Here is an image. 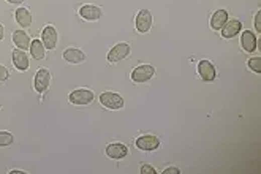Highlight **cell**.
<instances>
[{
	"label": "cell",
	"instance_id": "ac0fdd59",
	"mask_svg": "<svg viewBox=\"0 0 261 174\" xmlns=\"http://www.w3.org/2000/svg\"><path fill=\"white\" fill-rule=\"evenodd\" d=\"M228 21V12L226 10H217L211 18V29L212 30H220Z\"/></svg>",
	"mask_w": 261,
	"mask_h": 174
},
{
	"label": "cell",
	"instance_id": "4316f807",
	"mask_svg": "<svg viewBox=\"0 0 261 174\" xmlns=\"http://www.w3.org/2000/svg\"><path fill=\"white\" fill-rule=\"evenodd\" d=\"M8 4H13V5H21L24 2V0H7Z\"/></svg>",
	"mask_w": 261,
	"mask_h": 174
},
{
	"label": "cell",
	"instance_id": "e0dca14e",
	"mask_svg": "<svg viewBox=\"0 0 261 174\" xmlns=\"http://www.w3.org/2000/svg\"><path fill=\"white\" fill-rule=\"evenodd\" d=\"M15 19H16V23L21 26V27H30L32 26V21H34V18H32V13H30V10L26 8V7H21L16 10V13H15Z\"/></svg>",
	"mask_w": 261,
	"mask_h": 174
},
{
	"label": "cell",
	"instance_id": "83f0119b",
	"mask_svg": "<svg viewBox=\"0 0 261 174\" xmlns=\"http://www.w3.org/2000/svg\"><path fill=\"white\" fill-rule=\"evenodd\" d=\"M26 171H21V169H12L10 171V174H24Z\"/></svg>",
	"mask_w": 261,
	"mask_h": 174
},
{
	"label": "cell",
	"instance_id": "4fadbf2b",
	"mask_svg": "<svg viewBox=\"0 0 261 174\" xmlns=\"http://www.w3.org/2000/svg\"><path fill=\"white\" fill-rule=\"evenodd\" d=\"M13 63H15V67H16L19 71H27V70L30 68L29 56L26 54V51L18 49V48L13 51Z\"/></svg>",
	"mask_w": 261,
	"mask_h": 174
},
{
	"label": "cell",
	"instance_id": "52a82bcc",
	"mask_svg": "<svg viewBox=\"0 0 261 174\" xmlns=\"http://www.w3.org/2000/svg\"><path fill=\"white\" fill-rule=\"evenodd\" d=\"M135 144L139 150L152 152L160 147V139L155 135H143L135 141Z\"/></svg>",
	"mask_w": 261,
	"mask_h": 174
},
{
	"label": "cell",
	"instance_id": "44dd1931",
	"mask_svg": "<svg viewBox=\"0 0 261 174\" xmlns=\"http://www.w3.org/2000/svg\"><path fill=\"white\" fill-rule=\"evenodd\" d=\"M247 67L252 70L253 73H261V57H252L247 60Z\"/></svg>",
	"mask_w": 261,
	"mask_h": 174
},
{
	"label": "cell",
	"instance_id": "603a6c76",
	"mask_svg": "<svg viewBox=\"0 0 261 174\" xmlns=\"http://www.w3.org/2000/svg\"><path fill=\"white\" fill-rule=\"evenodd\" d=\"M139 172H141V174H155L157 171H155L154 166H150V165H143V166H141V169H139Z\"/></svg>",
	"mask_w": 261,
	"mask_h": 174
},
{
	"label": "cell",
	"instance_id": "ba28073f",
	"mask_svg": "<svg viewBox=\"0 0 261 174\" xmlns=\"http://www.w3.org/2000/svg\"><path fill=\"white\" fill-rule=\"evenodd\" d=\"M198 74L201 76V79L206 82H212L217 78V70L215 65L211 60H201L198 63Z\"/></svg>",
	"mask_w": 261,
	"mask_h": 174
},
{
	"label": "cell",
	"instance_id": "7a4b0ae2",
	"mask_svg": "<svg viewBox=\"0 0 261 174\" xmlns=\"http://www.w3.org/2000/svg\"><path fill=\"white\" fill-rule=\"evenodd\" d=\"M130 54H132V48H130L128 43H117V45H114L110 49L106 59H108V62H110V63H117V62L127 59Z\"/></svg>",
	"mask_w": 261,
	"mask_h": 174
},
{
	"label": "cell",
	"instance_id": "8992f818",
	"mask_svg": "<svg viewBox=\"0 0 261 174\" xmlns=\"http://www.w3.org/2000/svg\"><path fill=\"white\" fill-rule=\"evenodd\" d=\"M51 71L46 68H40L35 73V79H34V87L38 94H43L49 89V84H51Z\"/></svg>",
	"mask_w": 261,
	"mask_h": 174
},
{
	"label": "cell",
	"instance_id": "7c38bea8",
	"mask_svg": "<svg viewBox=\"0 0 261 174\" xmlns=\"http://www.w3.org/2000/svg\"><path fill=\"white\" fill-rule=\"evenodd\" d=\"M128 147L122 143H113L106 147V155L113 160H122L128 155Z\"/></svg>",
	"mask_w": 261,
	"mask_h": 174
},
{
	"label": "cell",
	"instance_id": "484cf974",
	"mask_svg": "<svg viewBox=\"0 0 261 174\" xmlns=\"http://www.w3.org/2000/svg\"><path fill=\"white\" fill-rule=\"evenodd\" d=\"M4 37H5V29H4V24L0 23V41L4 40Z\"/></svg>",
	"mask_w": 261,
	"mask_h": 174
},
{
	"label": "cell",
	"instance_id": "6da1fadb",
	"mask_svg": "<svg viewBox=\"0 0 261 174\" xmlns=\"http://www.w3.org/2000/svg\"><path fill=\"white\" fill-rule=\"evenodd\" d=\"M95 100V94L91 89H76L68 95V102L76 106H87Z\"/></svg>",
	"mask_w": 261,
	"mask_h": 174
},
{
	"label": "cell",
	"instance_id": "5bb4252c",
	"mask_svg": "<svg viewBox=\"0 0 261 174\" xmlns=\"http://www.w3.org/2000/svg\"><path fill=\"white\" fill-rule=\"evenodd\" d=\"M13 43L16 45L18 49L26 51V49L30 48L32 38H30V35L27 34L26 30H21V29H19V30H15V32H13Z\"/></svg>",
	"mask_w": 261,
	"mask_h": 174
},
{
	"label": "cell",
	"instance_id": "d6986e66",
	"mask_svg": "<svg viewBox=\"0 0 261 174\" xmlns=\"http://www.w3.org/2000/svg\"><path fill=\"white\" fill-rule=\"evenodd\" d=\"M30 54H32V57H34L35 60H43L46 57V48L45 45H43V41L41 40H32L30 43Z\"/></svg>",
	"mask_w": 261,
	"mask_h": 174
},
{
	"label": "cell",
	"instance_id": "9c48e42d",
	"mask_svg": "<svg viewBox=\"0 0 261 174\" xmlns=\"http://www.w3.org/2000/svg\"><path fill=\"white\" fill-rule=\"evenodd\" d=\"M40 40L43 41V45H45L46 49H49V51L56 49V46H57V30H56V27L51 26V24L46 26L41 32Z\"/></svg>",
	"mask_w": 261,
	"mask_h": 174
},
{
	"label": "cell",
	"instance_id": "f1b7e54d",
	"mask_svg": "<svg viewBox=\"0 0 261 174\" xmlns=\"http://www.w3.org/2000/svg\"><path fill=\"white\" fill-rule=\"evenodd\" d=\"M0 111H2V106H0Z\"/></svg>",
	"mask_w": 261,
	"mask_h": 174
},
{
	"label": "cell",
	"instance_id": "9a60e30c",
	"mask_svg": "<svg viewBox=\"0 0 261 174\" xmlns=\"http://www.w3.org/2000/svg\"><path fill=\"white\" fill-rule=\"evenodd\" d=\"M241 48L245 52H253L256 51V37L252 30H244L241 35Z\"/></svg>",
	"mask_w": 261,
	"mask_h": 174
},
{
	"label": "cell",
	"instance_id": "7402d4cb",
	"mask_svg": "<svg viewBox=\"0 0 261 174\" xmlns=\"http://www.w3.org/2000/svg\"><path fill=\"white\" fill-rule=\"evenodd\" d=\"M8 78H10V71H8V68L4 67V65H0V82H5Z\"/></svg>",
	"mask_w": 261,
	"mask_h": 174
},
{
	"label": "cell",
	"instance_id": "277c9868",
	"mask_svg": "<svg viewBox=\"0 0 261 174\" xmlns=\"http://www.w3.org/2000/svg\"><path fill=\"white\" fill-rule=\"evenodd\" d=\"M152 24H154V18H152V13L149 10H139L135 19V27L139 34H147L152 29Z\"/></svg>",
	"mask_w": 261,
	"mask_h": 174
},
{
	"label": "cell",
	"instance_id": "8fae6325",
	"mask_svg": "<svg viewBox=\"0 0 261 174\" xmlns=\"http://www.w3.org/2000/svg\"><path fill=\"white\" fill-rule=\"evenodd\" d=\"M241 29H242L241 21H237V19H228L226 24L220 29V32H222V37L223 38L230 40V38H234L236 35L241 34Z\"/></svg>",
	"mask_w": 261,
	"mask_h": 174
},
{
	"label": "cell",
	"instance_id": "2e32d148",
	"mask_svg": "<svg viewBox=\"0 0 261 174\" xmlns=\"http://www.w3.org/2000/svg\"><path fill=\"white\" fill-rule=\"evenodd\" d=\"M63 60H67L68 63L78 65L85 60V54L78 48H67L63 51Z\"/></svg>",
	"mask_w": 261,
	"mask_h": 174
},
{
	"label": "cell",
	"instance_id": "ffe728a7",
	"mask_svg": "<svg viewBox=\"0 0 261 174\" xmlns=\"http://www.w3.org/2000/svg\"><path fill=\"white\" fill-rule=\"evenodd\" d=\"M15 143V136L10 132H0V147L12 146Z\"/></svg>",
	"mask_w": 261,
	"mask_h": 174
},
{
	"label": "cell",
	"instance_id": "cb8c5ba5",
	"mask_svg": "<svg viewBox=\"0 0 261 174\" xmlns=\"http://www.w3.org/2000/svg\"><path fill=\"white\" fill-rule=\"evenodd\" d=\"M255 29H256L258 32H261V12H258V13L255 15Z\"/></svg>",
	"mask_w": 261,
	"mask_h": 174
},
{
	"label": "cell",
	"instance_id": "d4e9b609",
	"mask_svg": "<svg viewBox=\"0 0 261 174\" xmlns=\"http://www.w3.org/2000/svg\"><path fill=\"white\" fill-rule=\"evenodd\" d=\"M181 169L179 168H166V169H163V174H179Z\"/></svg>",
	"mask_w": 261,
	"mask_h": 174
},
{
	"label": "cell",
	"instance_id": "3957f363",
	"mask_svg": "<svg viewBox=\"0 0 261 174\" xmlns=\"http://www.w3.org/2000/svg\"><path fill=\"white\" fill-rule=\"evenodd\" d=\"M100 103H102V106L106 108V110H111V111L122 110L125 105L122 97L116 92H103L100 95Z\"/></svg>",
	"mask_w": 261,
	"mask_h": 174
},
{
	"label": "cell",
	"instance_id": "30bf717a",
	"mask_svg": "<svg viewBox=\"0 0 261 174\" xmlns=\"http://www.w3.org/2000/svg\"><path fill=\"white\" fill-rule=\"evenodd\" d=\"M79 16L85 21H89V23H94V21H99L102 19L103 16V10L97 5H82L79 8Z\"/></svg>",
	"mask_w": 261,
	"mask_h": 174
},
{
	"label": "cell",
	"instance_id": "5b68a950",
	"mask_svg": "<svg viewBox=\"0 0 261 174\" xmlns=\"http://www.w3.org/2000/svg\"><path fill=\"white\" fill-rule=\"evenodd\" d=\"M155 74V68L152 67V65H139V67H136L133 71H132V79L133 82H147L150 81L152 78H154Z\"/></svg>",
	"mask_w": 261,
	"mask_h": 174
}]
</instances>
